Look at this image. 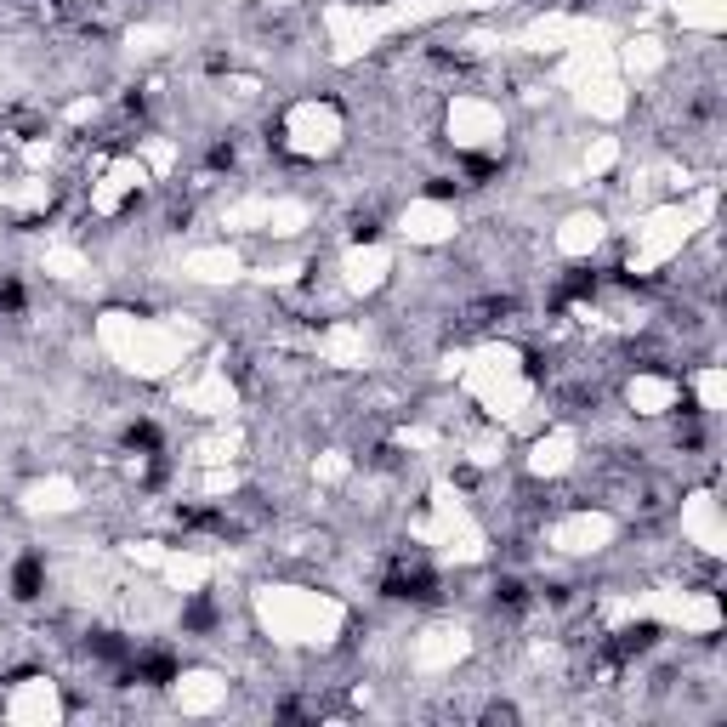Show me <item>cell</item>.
Returning <instances> with one entry per match:
<instances>
[{"instance_id":"cell-1","label":"cell","mask_w":727,"mask_h":727,"mask_svg":"<svg viewBox=\"0 0 727 727\" xmlns=\"http://www.w3.org/2000/svg\"><path fill=\"white\" fill-rule=\"evenodd\" d=\"M40 591H46V563L40 557H18V568H12V597L18 603H35Z\"/></svg>"}]
</instances>
